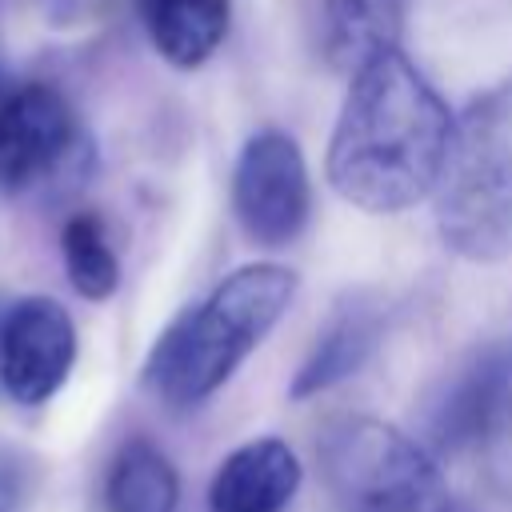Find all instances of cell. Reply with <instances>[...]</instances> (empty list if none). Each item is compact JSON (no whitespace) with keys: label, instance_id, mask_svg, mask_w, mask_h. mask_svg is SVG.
I'll return each mask as SVG.
<instances>
[{"label":"cell","instance_id":"1","mask_svg":"<svg viewBox=\"0 0 512 512\" xmlns=\"http://www.w3.org/2000/svg\"><path fill=\"white\" fill-rule=\"evenodd\" d=\"M452 132L456 120L428 76L400 48H384L348 76L328 144V180L364 212H404L436 192Z\"/></svg>","mask_w":512,"mask_h":512},{"label":"cell","instance_id":"2","mask_svg":"<svg viewBox=\"0 0 512 512\" xmlns=\"http://www.w3.org/2000/svg\"><path fill=\"white\" fill-rule=\"evenodd\" d=\"M296 272L272 260L228 272L204 300L184 308L152 344L144 384L168 408H196L256 352L292 304Z\"/></svg>","mask_w":512,"mask_h":512},{"label":"cell","instance_id":"3","mask_svg":"<svg viewBox=\"0 0 512 512\" xmlns=\"http://www.w3.org/2000/svg\"><path fill=\"white\" fill-rule=\"evenodd\" d=\"M440 240L464 260L512 252V96L476 100L452 132L436 180Z\"/></svg>","mask_w":512,"mask_h":512},{"label":"cell","instance_id":"4","mask_svg":"<svg viewBox=\"0 0 512 512\" xmlns=\"http://www.w3.org/2000/svg\"><path fill=\"white\" fill-rule=\"evenodd\" d=\"M316 460L340 512H452L432 452L376 416L328 420Z\"/></svg>","mask_w":512,"mask_h":512},{"label":"cell","instance_id":"5","mask_svg":"<svg viewBox=\"0 0 512 512\" xmlns=\"http://www.w3.org/2000/svg\"><path fill=\"white\" fill-rule=\"evenodd\" d=\"M512 428V340H492L460 360L424 412V436L436 456L492 448Z\"/></svg>","mask_w":512,"mask_h":512},{"label":"cell","instance_id":"6","mask_svg":"<svg viewBox=\"0 0 512 512\" xmlns=\"http://www.w3.org/2000/svg\"><path fill=\"white\" fill-rule=\"evenodd\" d=\"M232 208L244 232L264 248L292 244L312 212V184L300 144L280 128H260L240 148L232 172Z\"/></svg>","mask_w":512,"mask_h":512},{"label":"cell","instance_id":"7","mask_svg":"<svg viewBox=\"0 0 512 512\" xmlns=\"http://www.w3.org/2000/svg\"><path fill=\"white\" fill-rule=\"evenodd\" d=\"M84 152V132L52 84H16L0 112V188L40 192L68 176Z\"/></svg>","mask_w":512,"mask_h":512},{"label":"cell","instance_id":"8","mask_svg":"<svg viewBox=\"0 0 512 512\" xmlns=\"http://www.w3.org/2000/svg\"><path fill=\"white\" fill-rule=\"evenodd\" d=\"M76 364V324L52 296H0V396L44 404Z\"/></svg>","mask_w":512,"mask_h":512},{"label":"cell","instance_id":"9","mask_svg":"<svg viewBox=\"0 0 512 512\" xmlns=\"http://www.w3.org/2000/svg\"><path fill=\"white\" fill-rule=\"evenodd\" d=\"M300 480L304 472L296 452L276 436H260L220 460L208 484V508L212 512H284Z\"/></svg>","mask_w":512,"mask_h":512},{"label":"cell","instance_id":"10","mask_svg":"<svg viewBox=\"0 0 512 512\" xmlns=\"http://www.w3.org/2000/svg\"><path fill=\"white\" fill-rule=\"evenodd\" d=\"M384 332V316L376 312L372 300H344L332 320L324 324V332L316 336V344L308 348L304 364L292 376V400H308L320 396L328 388H336L340 380L356 376L368 356L376 352Z\"/></svg>","mask_w":512,"mask_h":512},{"label":"cell","instance_id":"11","mask_svg":"<svg viewBox=\"0 0 512 512\" xmlns=\"http://www.w3.org/2000/svg\"><path fill=\"white\" fill-rule=\"evenodd\" d=\"M180 476L160 444L132 436L116 448L104 472V512H176Z\"/></svg>","mask_w":512,"mask_h":512},{"label":"cell","instance_id":"12","mask_svg":"<svg viewBox=\"0 0 512 512\" xmlns=\"http://www.w3.org/2000/svg\"><path fill=\"white\" fill-rule=\"evenodd\" d=\"M152 48L176 68H200L228 36V0H140Z\"/></svg>","mask_w":512,"mask_h":512},{"label":"cell","instance_id":"13","mask_svg":"<svg viewBox=\"0 0 512 512\" xmlns=\"http://www.w3.org/2000/svg\"><path fill=\"white\" fill-rule=\"evenodd\" d=\"M408 0H324L328 56L348 72L384 48H400Z\"/></svg>","mask_w":512,"mask_h":512},{"label":"cell","instance_id":"14","mask_svg":"<svg viewBox=\"0 0 512 512\" xmlns=\"http://www.w3.org/2000/svg\"><path fill=\"white\" fill-rule=\"evenodd\" d=\"M60 256L72 288L84 300H108L120 284V260L100 212H72L60 228Z\"/></svg>","mask_w":512,"mask_h":512},{"label":"cell","instance_id":"15","mask_svg":"<svg viewBox=\"0 0 512 512\" xmlns=\"http://www.w3.org/2000/svg\"><path fill=\"white\" fill-rule=\"evenodd\" d=\"M8 92H12V88H8V84H4V76H0V112H4V100H8Z\"/></svg>","mask_w":512,"mask_h":512},{"label":"cell","instance_id":"16","mask_svg":"<svg viewBox=\"0 0 512 512\" xmlns=\"http://www.w3.org/2000/svg\"><path fill=\"white\" fill-rule=\"evenodd\" d=\"M452 512H456V508H452Z\"/></svg>","mask_w":512,"mask_h":512}]
</instances>
